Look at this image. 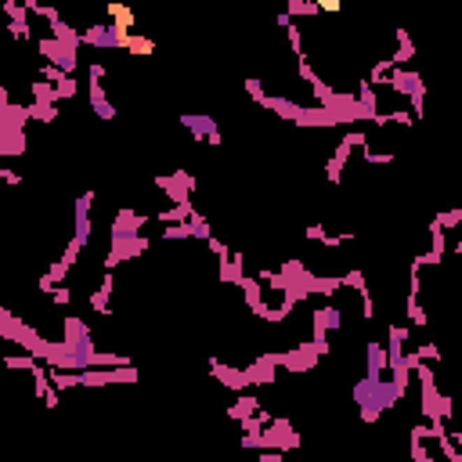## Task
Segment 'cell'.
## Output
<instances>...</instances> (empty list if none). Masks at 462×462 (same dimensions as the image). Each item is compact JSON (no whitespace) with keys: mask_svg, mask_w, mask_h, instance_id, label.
Instances as JSON below:
<instances>
[{"mask_svg":"<svg viewBox=\"0 0 462 462\" xmlns=\"http://www.w3.org/2000/svg\"><path fill=\"white\" fill-rule=\"evenodd\" d=\"M109 15H112V26L116 29H134V22H137V15L127 8V4H123V0H112V4H109Z\"/></svg>","mask_w":462,"mask_h":462,"instance_id":"6da1fadb","label":"cell"},{"mask_svg":"<svg viewBox=\"0 0 462 462\" xmlns=\"http://www.w3.org/2000/svg\"><path fill=\"white\" fill-rule=\"evenodd\" d=\"M314 11H325V15H340V11H343V4H340V0H318V4H314Z\"/></svg>","mask_w":462,"mask_h":462,"instance_id":"3957f363","label":"cell"},{"mask_svg":"<svg viewBox=\"0 0 462 462\" xmlns=\"http://www.w3.org/2000/svg\"><path fill=\"white\" fill-rule=\"evenodd\" d=\"M127 51H134V54H152V51H156V44H152V40H141V36H131Z\"/></svg>","mask_w":462,"mask_h":462,"instance_id":"7a4b0ae2","label":"cell"}]
</instances>
